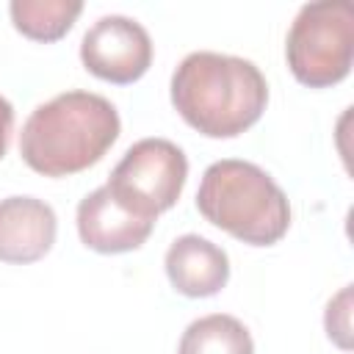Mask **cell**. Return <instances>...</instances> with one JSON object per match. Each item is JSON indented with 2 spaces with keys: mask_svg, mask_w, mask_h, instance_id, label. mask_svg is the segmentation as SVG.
I'll use <instances>...</instances> for the list:
<instances>
[{
  "mask_svg": "<svg viewBox=\"0 0 354 354\" xmlns=\"http://www.w3.org/2000/svg\"><path fill=\"white\" fill-rule=\"evenodd\" d=\"M171 102L202 136L232 138L263 116L268 83L246 58L199 50L188 53L174 69Z\"/></svg>",
  "mask_w": 354,
  "mask_h": 354,
  "instance_id": "1",
  "label": "cell"
},
{
  "mask_svg": "<svg viewBox=\"0 0 354 354\" xmlns=\"http://www.w3.org/2000/svg\"><path fill=\"white\" fill-rule=\"evenodd\" d=\"M119 113L102 94L64 91L33 108L19 133V155L44 177H69L94 166L119 138Z\"/></svg>",
  "mask_w": 354,
  "mask_h": 354,
  "instance_id": "2",
  "label": "cell"
},
{
  "mask_svg": "<svg viewBox=\"0 0 354 354\" xmlns=\"http://www.w3.org/2000/svg\"><path fill=\"white\" fill-rule=\"evenodd\" d=\"M196 210L218 230L249 246H271L290 227L285 191L249 160L224 158L205 169Z\"/></svg>",
  "mask_w": 354,
  "mask_h": 354,
  "instance_id": "3",
  "label": "cell"
},
{
  "mask_svg": "<svg viewBox=\"0 0 354 354\" xmlns=\"http://www.w3.org/2000/svg\"><path fill=\"white\" fill-rule=\"evenodd\" d=\"M285 55L293 77L310 88L340 83L354 58V8L346 0H321L299 8Z\"/></svg>",
  "mask_w": 354,
  "mask_h": 354,
  "instance_id": "4",
  "label": "cell"
},
{
  "mask_svg": "<svg viewBox=\"0 0 354 354\" xmlns=\"http://www.w3.org/2000/svg\"><path fill=\"white\" fill-rule=\"evenodd\" d=\"M188 177L185 152L169 138L136 141L108 177L111 194L133 213L158 218V213L174 207Z\"/></svg>",
  "mask_w": 354,
  "mask_h": 354,
  "instance_id": "5",
  "label": "cell"
},
{
  "mask_svg": "<svg viewBox=\"0 0 354 354\" xmlns=\"http://www.w3.org/2000/svg\"><path fill=\"white\" fill-rule=\"evenodd\" d=\"M83 66L108 83H133L152 64V39L147 28L130 17H100L80 41Z\"/></svg>",
  "mask_w": 354,
  "mask_h": 354,
  "instance_id": "6",
  "label": "cell"
},
{
  "mask_svg": "<svg viewBox=\"0 0 354 354\" xmlns=\"http://www.w3.org/2000/svg\"><path fill=\"white\" fill-rule=\"evenodd\" d=\"M152 227H155L152 218H144L127 210L111 194L108 185H100L88 196H83L77 205L80 241L88 249L102 252V254H122V252L138 249L149 238Z\"/></svg>",
  "mask_w": 354,
  "mask_h": 354,
  "instance_id": "7",
  "label": "cell"
},
{
  "mask_svg": "<svg viewBox=\"0 0 354 354\" xmlns=\"http://www.w3.org/2000/svg\"><path fill=\"white\" fill-rule=\"evenodd\" d=\"M58 232L55 210L36 196L0 199V260L33 263L41 260Z\"/></svg>",
  "mask_w": 354,
  "mask_h": 354,
  "instance_id": "8",
  "label": "cell"
},
{
  "mask_svg": "<svg viewBox=\"0 0 354 354\" xmlns=\"http://www.w3.org/2000/svg\"><path fill=\"white\" fill-rule=\"evenodd\" d=\"M166 277L171 288L188 299L216 296L230 279V257L221 246L202 235H180L166 252Z\"/></svg>",
  "mask_w": 354,
  "mask_h": 354,
  "instance_id": "9",
  "label": "cell"
},
{
  "mask_svg": "<svg viewBox=\"0 0 354 354\" xmlns=\"http://www.w3.org/2000/svg\"><path fill=\"white\" fill-rule=\"evenodd\" d=\"M177 354H254V343L235 315L213 313L188 324Z\"/></svg>",
  "mask_w": 354,
  "mask_h": 354,
  "instance_id": "10",
  "label": "cell"
},
{
  "mask_svg": "<svg viewBox=\"0 0 354 354\" xmlns=\"http://www.w3.org/2000/svg\"><path fill=\"white\" fill-rule=\"evenodd\" d=\"M14 28L33 41H58L83 11L80 0H11Z\"/></svg>",
  "mask_w": 354,
  "mask_h": 354,
  "instance_id": "11",
  "label": "cell"
},
{
  "mask_svg": "<svg viewBox=\"0 0 354 354\" xmlns=\"http://www.w3.org/2000/svg\"><path fill=\"white\" fill-rule=\"evenodd\" d=\"M326 335L340 346H351V285H346L329 304H326Z\"/></svg>",
  "mask_w": 354,
  "mask_h": 354,
  "instance_id": "12",
  "label": "cell"
}]
</instances>
